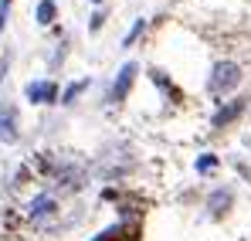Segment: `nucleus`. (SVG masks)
<instances>
[{"mask_svg":"<svg viewBox=\"0 0 251 241\" xmlns=\"http://www.w3.org/2000/svg\"><path fill=\"white\" fill-rule=\"evenodd\" d=\"M27 217L34 221V228H54V217H58V201H54V194H38L34 201L27 204Z\"/></svg>","mask_w":251,"mask_h":241,"instance_id":"2","label":"nucleus"},{"mask_svg":"<svg viewBox=\"0 0 251 241\" xmlns=\"http://www.w3.org/2000/svg\"><path fill=\"white\" fill-rule=\"evenodd\" d=\"M27 99L38 102V106H48V102L58 99V85L54 81H31L27 85Z\"/></svg>","mask_w":251,"mask_h":241,"instance_id":"6","label":"nucleus"},{"mask_svg":"<svg viewBox=\"0 0 251 241\" xmlns=\"http://www.w3.org/2000/svg\"><path fill=\"white\" fill-rule=\"evenodd\" d=\"M102 21H105V17H102V10H99V14H92V24H88V27H92V31H99V27H102Z\"/></svg>","mask_w":251,"mask_h":241,"instance_id":"14","label":"nucleus"},{"mask_svg":"<svg viewBox=\"0 0 251 241\" xmlns=\"http://www.w3.org/2000/svg\"><path fill=\"white\" fill-rule=\"evenodd\" d=\"M14 139H17V109L0 106V143H14Z\"/></svg>","mask_w":251,"mask_h":241,"instance_id":"5","label":"nucleus"},{"mask_svg":"<svg viewBox=\"0 0 251 241\" xmlns=\"http://www.w3.org/2000/svg\"><path fill=\"white\" fill-rule=\"evenodd\" d=\"M54 14H58L54 0H41V3H38V24H51V21H54Z\"/></svg>","mask_w":251,"mask_h":241,"instance_id":"9","label":"nucleus"},{"mask_svg":"<svg viewBox=\"0 0 251 241\" xmlns=\"http://www.w3.org/2000/svg\"><path fill=\"white\" fill-rule=\"evenodd\" d=\"M51 173H54L58 187H65V190H82V187H85V170L78 166V163H72V160L54 163Z\"/></svg>","mask_w":251,"mask_h":241,"instance_id":"3","label":"nucleus"},{"mask_svg":"<svg viewBox=\"0 0 251 241\" xmlns=\"http://www.w3.org/2000/svg\"><path fill=\"white\" fill-rule=\"evenodd\" d=\"M136 72H139V68H136L132 61L119 68V75H116V81H112V92H109V102H116V106H119L126 95H129V88H132V81H136Z\"/></svg>","mask_w":251,"mask_h":241,"instance_id":"4","label":"nucleus"},{"mask_svg":"<svg viewBox=\"0 0 251 241\" xmlns=\"http://www.w3.org/2000/svg\"><path fill=\"white\" fill-rule=\"evenodd\" d=\"M85 88H88V81H75V85H68V88H65V95H61V102H65V106H72Z\"/></svg>","mask_w":251,"mask_h":241,"instance_id":"10","label":"nucleus"},{"mask_svg":"<svg viewBox=\"0 0 251 241\" xmlns=\"http://www.w3.org/2000/svg\"><path fill=\"white\" fill-rule=\"evenodd\" d=\"M214 166H217V157H201V160H197V173H210V170H214Z\"/></svg>","mask_w":251,"mask_h":241,"instance_id":"12","label":"nucleus"},{"mask_svg":"<svg viewBox=\"0 0 251 241\" xmlns=\"http://www.w3.org/2000/svg\"><path fill=\"white\" fill-rule=\"evenodd\" d=\"M207 207H210V214H214V217H221V214L231 207V190H214Z\"/></svg>","mask_w":251,"mask_h":241,"instance_id":"8","label":"nucleus"},{"mask_svg":"<svg viewBox=\"0 0 251 241\" xmlns=\"http://www.w3.org/2000/svg\"><path fill=\"white\" fill-rule=\"evenodd\" d=\"M92 3H102V0H92Z\"/></svg>","mask_w":251,"mask_h":241,"instance_id":"15","label":"nucleus"},{"mask_svg":"<svg viewBox=\"0 0 251 241\" xmlns=\"http://www.w3.org/2000/svg\"><path fill=\"white\" fill-rule=\"evenodd\" d=\"M7 10H10V0H0V31H3V24H7Z\"/></svg>","mask_w":251,"mask_h":241,"instance_id":"13","label":"nucleus"},{"mask_svg":"<svg viewBox=\"0 0 251 241\" xmlns=\"http://www.w3.org/2000/svg\"><path fill=\"white\" fill-rule=\"evenodd\" d=\"M245 106H248V99H234L231 106H224V109H217L214 112V129H221V126H227V122H234L241 112H245Z\"/></svg>","mask_w":251,"mask_h":241,"instance_id":"7","label":"nucleus"},{"mask_svg":"<svg viewBox=\"0 0 251 241\" xmlns=\"http://www.w3.org/2000/svg\"><path fill=\"white\" fill-rule=\"evenodd\" d=\"M241 85V68L234 65V61H217L214 65V72H210V95H227L231 88H238Z\"/></svg>","mask_w":251,"mask_h":241,"instance_id":"1","label":"nucleus"},{"mask_svg":"<svg viewBox=\"0 0 251 241\" xmlns=\"http://www.w3.org/2000/svg\"><path fill=\"white\" fill-rule=\"evenodd\" d=\"M143 27H146V21H136V24H132V27H129V34H126V41H123L126 48H129V44H132V41H136V38H139V34H143Z\"/></svg>","mask_w":251,"mask_h":241,"instance_id":"11","label":"nucleus"}]
</instances>
